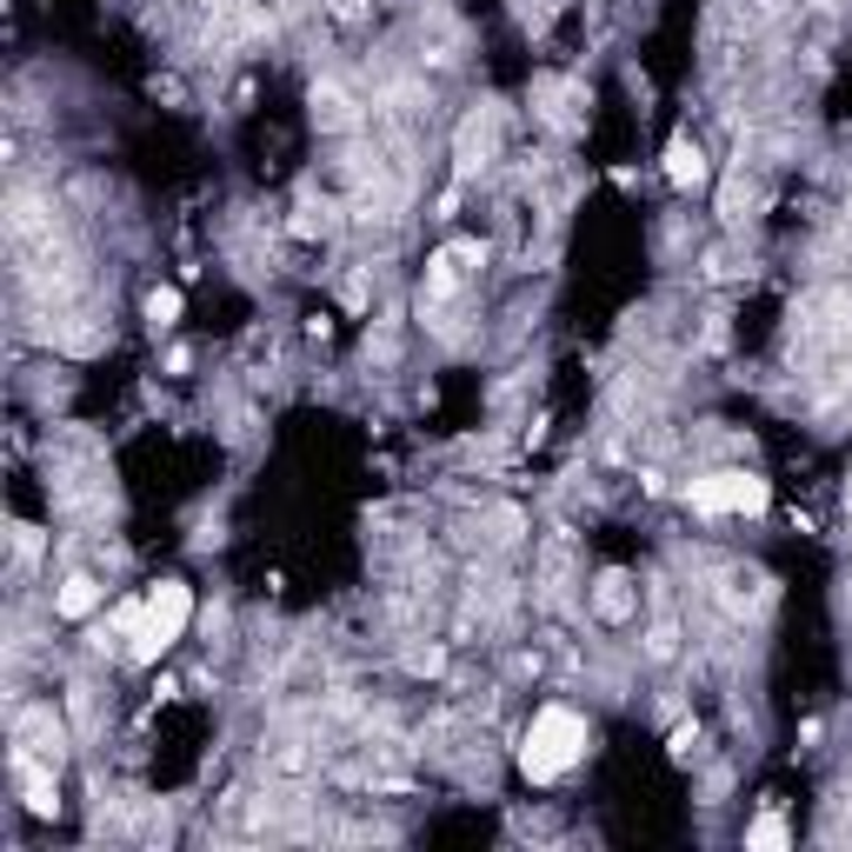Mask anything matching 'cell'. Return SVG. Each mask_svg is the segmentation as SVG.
Wrapping results in <instances>:
<instances>
[{
    "label": "cell",
    "instance_id": "obj_1",
    "mask_svg": "<svg viewBox=\"0 0 852 852\" xmlns=\"http://www.w3.org/2000/svg\"><path fill=\"white\" fill-rule=\"evenodd\" d=\"M580 753H586V720L573 707H540L527 726V746H520L527 779H560Z\"/></svg>",
    "mask_w": 852,
    "mask_h": 852
},
{
    "label": "cell",
    "instance_id": "obj_2",
    "mask_svg": "<svg viewBox=\"0 0 852 852\" xmlns=\"http://www.w3.org/2000/svg\"><path fill=\"white\" fill-rule=\"evenodd\" d=\"M187 619H194V593H187L181 580H160V586L147 593L140 626H133V659H160L166 646L187 633Z\"/></svg>",
    "mask_w": 852,
    "mask_h": 852
},
{
    "label": "cell",
    "instance_id": "obj_3",
    "mask_svg": "<svg viewBox=\"0 0 852 852\" xmlns=\"http://www.w3.org/2000/svg\"><path fill=\"white\" fill-rule=\"evenodd\" d=\"M693 514H766V499H773V486L759 479V473H740V466H726V473H707V479H693Z\"/></svg>",
    "mask_w": 852,
    "mask_h": 852
},
{
    "label": "cell",
    "instance_id": "obj_4",
    "mask_svg": "<svg viewBox=\"0 0 852 852\" xmlns=\"http://www.w3.org/2000/svg\"><path fill=\"white\" fill-rule=\"evenodd\" d=\"M666 181H672V187H700V181H707V153H700L687 133L666 147Z\"/></svg>",
    "mask_w": 852,
    "mask_h": 852
},
{
    "label": "cell",
    "instance_id": "obj_5",
    "mask_svg": "<svg viewBox=\"0 0 852 852\" xmlns=\"http://www.w3.org/2000/svg\"><path fill=\"white\" fill-rule=\"evenodd\" d=\"M94 606H100V580H94V573H74V580L54 593V613H61V619H87Z\"/></svg>",
    "mask_w": 852,
    "mask_h": 852
},
{
    "label": "cell",
    "instance_id": "obj_6",
    "mask_svg": "<svg viewBox=\"0 0 852 852\" xmlns=\"http://www.w3.org/2000/svg\"><path fill=\"white\" fill-rule=\"evenodd\" d=\"M746 845H753V852H779V845H786V819H773V812L753 819V826H746Z\"/></svg>",
    "mask_w": 852,
    "mask_h": 852
},
{
    "label": "cell",
    "instance_id": "obj_7",
    "mask_svg": "<svg viewBox=\"0 0 852 852\" xmlns=\"http://www.w3.org/2000/svg\"><path fill=\"white\" fill-rule=\"evenodd\" d=\"M147 320H153V326H174V320H181V293H174V287H153V293H147Z\"/></svg>",
    "mask_w": 852,
    "mask_h": 852
},
{
    "label": "cell",
    "instance_id": "obj_8",
    "mask_svg": "<svg viewBox=\"0 0 852 852\" xmlns=\"http://www.w3.org/2000/svg\"><path fill=\"white\" fill-rule=\"evenodd\" d=\"M693 753H700V726H679V733H672V759H679V766H687Z\"/></svg>",
    "mask_w": 852,
    "mask_h": 852
}]
</instances>
